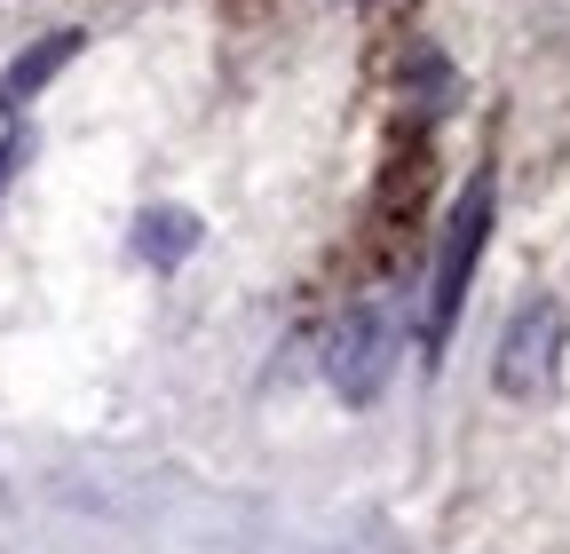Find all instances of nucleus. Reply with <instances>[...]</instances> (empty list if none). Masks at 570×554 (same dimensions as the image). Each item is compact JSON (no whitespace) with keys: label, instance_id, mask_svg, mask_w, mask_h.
Here are the masks:
<instances>
[{"label":"nucleus","instance_id":"nucleus-1","mask_svg":"<svg viewBox=\"0 0 570 554\" xmlns=\"http://www.w3.org/2000/svg\"><path fill=\"white\" fill-rule=\"evenodd\" d=\"M483 238H491V182H468L452 222H444V254H436V277H428V349L452 340V317L468 301V277L483 261Z\"/></svg>","mask_w":570,"mask_h":554},{"label":"nucleus","instance_id":"nucleus-2","mask_svg":"<svg viewBox=\"0 0 570 554\" xmlns=\"http://www.w3.org/2000/svg\"><path fill=\"white\" fill-rule=\"evenodd\" d=\"M562 340H570L562 301H523V309L508 317V333H499L491 388H499V396H515V404L547 396V388H554V373H562Z\"/></svg>","mask_w":570,"mask_h":554},{"label":"nucleus","instance_id":"nucleus-3","mask_svg":"<svg viewBox=\"0 0 570 554\" xmlns=\"http://www.w3.org/2000/svg\"><path fill=\"white\" fill-rule=\"evenodd\" d=\"M389 373H396V325H389L381 309H348L341 333H333V349H325V380H333V396L365 412V404H381Z\"/></svg>","mask_w":570,"mask_h":554},{"label":"nucleus","instance_id":"nucleus-4","mask_svg":"<svg viewBox=\"0 0 570 554\" xmlns=\"http://www.w3.org/2000/svg\"><path fill=\"white\" fill-rule=\"evenodd\" d=\"M80 48H88V32H48V40H32V48L9 63V72H0V111L17 119V111H24V103H32V96L63 72V63L80 56Z\"/></svg>","mask_w":570,"mask_h":554},{"label":"nucleus","instance_id":"nucleus-5","mask_svg":"<svg viewBox=\"0 0 570 554\" xmlns=\"http://www.w3.org/2000/svg\"><path fill=\"white\" fill-rule=\"evenodd\" d=\"M135 254L151 269L190 261L198 254V215H190V206H142V215H135Z\"/></svg>","mask_w":570,"mask_h":554},{"label":"nucleus","instance_id":"nucleus-6","mask_svg":"<svg viewBox=\"0 0 570 554\" xmlns=\"http://www.w3.org/2000/svg\"><path fill=\"white\" fill-rule=\"evenodd\" d=\"M17 167H24V135H0V198H9Z\"/></svg>","mask_w":570,"mask_h":554}]
</instances>
